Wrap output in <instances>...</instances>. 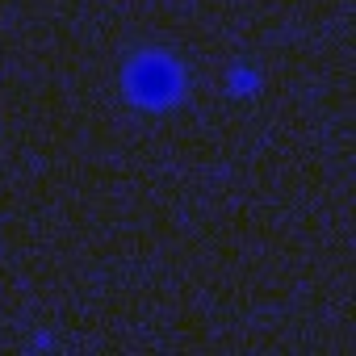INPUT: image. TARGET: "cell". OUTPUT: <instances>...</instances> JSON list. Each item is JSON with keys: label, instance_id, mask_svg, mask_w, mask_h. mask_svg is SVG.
I'll list each match as a JSON object with an SVG mask.
<instances>
[{"label": "cell", "instance_id": "1", "mask_svg": "<svg viewBox=\"0 0 356 356\" xmlns=\"http://www.w3.org/2000/svg\"><path fill=\"white\" fill-rule=\"evenodd\" d=\"M122 80H126V92L138 105H147V109H163V105H172L176 97H181V63H176V55L155 51V47L151 51H134L126 59Z\"/></svg>", "mask_w": 356, "mask_h": 356}]
</instances>
